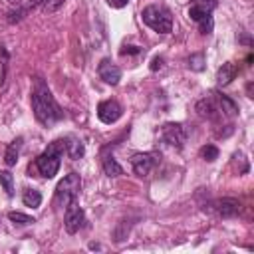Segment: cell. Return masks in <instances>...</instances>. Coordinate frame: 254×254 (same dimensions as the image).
<instances>
[{
  "label": "cell",
  "instance_id": "obj_19",
  "mask_svg": "<svg viewBox=\"0 0 254 254\" xmlns=\"http://www.w3.org/2000/svg\"><path fill=\"white\" fill-rule=\"evenodd\" d=\"M22 202L24 206H30V208H38L42 204V192L36 190V189H26L22 192Z\"/></svg>",
  "mask_w": 254,
  "mask_h": 254
},
{
  "label": "cell",
  "instance_id": "obj_2",
  "mask_svg": "<svg viewBox=\"0 0 254 254\" xmlns=\"http://www.w3.org/2000/svg\"><path fill=\"white\" fill-rule=\"evenodd\" d=\"M65 151V143L64 139H56L48 145V149L38 155L36 159V169L40 171V175L44 179H54L60 171V165H62V155Z\"/></svg>",
  "mask_w": 254,
  "mask_h": 254
},
{
  "label": "cell",
  "instance_id": "obj_16",
  "mask_svg": "<svg viewBox=\"0 0 254 254\" xmlns=\"http://www.w3.org/2000/svg\"><path fill=\"white\" fill-rule=\"evenodd\" d=\"M101 165H103V173H105L109 179H115V177L123 175V167L115 161V157H113V155H103Z\"/></svg>",
  "mask_w": 254,
  "mask_h": 254
},
{
  "label": "cell",
  "instance_id": "obj_15",
  "mask_svg": "<svg viewBox=\"0 0 254 254\" xmlns=\"http://www.w3.org/2000/svg\"><path fill=\"white\" fill-rule=\"evenodd\" d=\"M214 95H216V103H218L222 115H230V117H232V115L238 113V105H236V101H234L232 97H228V95H224V93H220V91H216Z\"/></svg>",
  "mask_w": 254,
  "mask_h": 254
},
{
  "label": "cell",
  "instance_id": "obj_20",
  "mask_svg": "<svg viewBox=\"0 0 254 254\" xmlns=\"http://www.w3.org/2000/svg\"><path fill=\"white\" fill-rule=\"evenodd\" d=\"M8 220H12V222H14V224H18V226H28V224H34V222H36V218H34V216H28V214L18 212V210L8 212Z\"/></svg>",
  "mask_w": 254,
  "mask_h": 254
},
{
  "label": "cell",
  "instance_id": "obj_10",
  "mask_svg": "<svg viewBox=\"0 0 254 254\" xmlns=\"http://www.w3.org/2000/svg\"><path fill=\"white\" fill-rule=\"evenodd\" d=\"M121 113H123V109H121V105H119L115 99H105V101H101V103L97 105V117H99V121L105 123V125L115 123V121L121 117Z\"/></svg>",
  "mask_w": 254,
  "mask_h": 254
},
{
  "label": "cell",
  "instance_id": "obj_18",
  "mask_svg": "<svg viewBox=\"0 0 254 254\" xmlns=\"http://www.w3.org/2000/svg\"><path fill=\"white\" fill-rule=\"evenodd\" d=\"M22 137H16L10 145H8V149H6V155H4V163L8 165V167H14L16 165V161H18V155H20V149H22Z\"/></svg>",
  "mask_w": 254,
  "mask_h": 254
},
{
  "label": "cell",
  "instance_id": "obj_6",
  "mask_svg": "<svg viewBox=\"0 0 254 254\" xmlns=\"http://www.w3.org/2000/svg\"><path fill=\"white\" fill-rule=\"evenodd\" d=\"M85 222V212L83 208L77 204V200L69 202L65 206V214H64V226H65V232L67 234H75Z\"/></svg>",
  "mask_w": 254,
  "mask_h": 254
},
{
  "label": "cell",
  "instance_id": "obj_23",
  "mask_svg": "<svg viewBox=\"0 0 254 254\" xmlns=\"http://www.w3.org/2000/svg\"><path fill=\"white\" fill-rule=\"evenodd\" d=\"M189 67L194 71H202L204 69V54H192L189 58Z\"/></svg>",
  "mask_w": 254,
  "mask_h": 254
},
{
  "label": "cell",
  "instance_id": "obj_14",
  "mask_svg": "<svg viewBox=\"0 0 254 254\" xmlns=\"http://www.w3.org/2000/svg\"><path fill=\"white\" fill-rule=\"evenodd\" d=\"M64 143H65V153L69 155V159L77 161V159H81L85 155V147L77 137H73V135L64 137Z\"/></svg>",
  "mask_w": 254,
  "mask_h": 254
},
{
  "label": "cell",
  "instance_id": "obj_17",
  "mask_svg": "<svg viewBox=\"0 0 254 254\" xmlns=\"http://www.w3.org/2000/svg\"><path fill=\"white\" fill-rule=\"evenodd\" d=\"M44 2H46V0H30L28 4H24V6H20L18 10L10 12V14H8V22H10V24H14V22H20V20H22V18H24V16L30 12V10L38 8V6H40V4H44Z\"/></svg>",
  "mask_w": 254,
  "mask_h": 254
},
{
  "label": "cell",
  "instance_id": "obj_11",
  "mask_svg": "<svg viewBox=\"0 0 254 254\" xmlns=\"http://www.w3.org/2000/svg\"><path fill=\"white\" fill-rule=\"evenodd\" d=\"M97 73H99V77H101L105 83H109V85H117L119 79H121V69H119V65H117L111 58H103V60L99 62Z\"/></svg>",
  "mask_w": 254,
  "mask_h": 254
},
{
  "label": "cell",
  "instance_id": "obj_24",
  "mask_svg": "<svg viewBox=\"0 0 254 254\" xmlns=\"http://www.w3.org/2000/svg\"><path fill=\"white\" fill-rule=\"evenodd\" d=\"M64 2H65V0H46V2H44V12L52 14V12L60 10V6H62Z\"/></svg>",
  "mask_w": 254,
  "mask_h": 254
},
{
  "label": "cell",
  "instance_id": "obj_3",
  "mask_svg": "<svg viewBox=\"0 0 254 254\" xmlns=\"http://www.w3.org/2000/svg\"><path fill=\"white\" fill-rule=\"evenodd\" d=\"M141 18L157 34H171V30H173V16L165 6L149 4V6L143 8Z\"/></svg>",
  "mask_w": 254,
  "mask_h": 254
},
{
  "label": "cell",
  "instance_id": "obj_13",
  "mask_svg": "<svg viewBox=\"0 0 254 254\" xmlns=\"http://www.w3.org/2000/svg\"><path fill=\"white\" fill-rule=\"evenodd\" d=\"M236 75H238V65H236L234 62H224V64L218 67V71H216V83H218L220 87H224V85H228Z\"/></svg>",
  "mask_w": 254,
  "mask_h": 254
},
{
  "label": "cell",
  "instance_id": "obj_27",
  "mask_svg": "<svg viewBox=\"0 0 254 254\" xmlns=\"http://www.w3.org/2000/svg\"><path fill=\"white\" fill-rule=\"evenodd\" d=\"M127 2H129V0H107V4H109L111 8H123V6H127Z\"/></svg>",
  "mask_w": 254,
  "mask_h": 254
},
{
  "label": "cell",
  "instance_id": "obj_9",
  "mask_svg": "<svg viewBox=\"0 0 254 254\" xmlns=\"http://www.w3.org/2000/svg\"><path fill=\"white\" fill-rule=\"evenodd\" d=\"M216 0H192V4L189 6V18L194 20L196 24L202 20L212 18V10L216 8Z\"/></svg>",
  "mask_w": 254,
  "mask_h": 254
},
{
  "label": "cell",
  "instance_id": "obj_8",
  "mask_svg": "<svg viewBox=\"0 0 254 254\" xmlns=\"http://www.w3.org/2000/svg\"><path fill=\"white\" fill-rule=\"evenodd\" d=\"M210 208L222 216V218H234L238 212H240V200L238 198H232V196H222V198H216L210 202Z\"/></svg>",
  "mask_w": 254,
  "mask_h": 254
},
{
  "label": "cell",
  "instance_id": "obj_21",
  "mask_svg": "<svg viewBox=\"0 0 254 254\" xmlns=\"http://www.w3.org/2000/svg\"><path fill=\"white\" fill-rule=\"evenodd\" d=\"M0 185L4 187V190H6L8 196L14 194V177H12L10 171H0Z\"/></svg>",
  "mask_w": 254,
  "mask_h": 254
},
{
  "label": "cell",
  "instance_id": "obj_7",
  "mask_svg": "<svg viewBox=\"0 0 254 254\" xmlns=\"http://www.w3.org/2000/svg\"><path fill=\"white\" fill-rule=\"evenodd\" d=\"M161 137L169 147L183 149V145L187 141V131H185L183 123H165L161 129Z\"/></svg>",
  "mask_w": 254,
  "mask_h": 254
},
{
  "label": "cell",
  "instance_id": "obj_5",
  "mask_svg": "<svg viewBox=\"0 0 254 254\" xmlns=\"http://www.w3.org/2000/svg\"><path fill=\"white\" fill-rule=\"evenodd\" d=\"M161 155L157 151H147V153H135L131 157V169L137 177H149V173L155 169L159 163Z\"/></svg>",
  "mask_w": 254,
  "mask_h": 254
},
{
  "label": "cell",
  "instance_id": "obj_22",
  "mask_svg": "<svg viewBox=\"0 0 254 254\" xmlns=\"http://www.w3.org/2000/svg\"><path fill=\"white\" fill-rule=\"evenodd\" d=\"M200 157H202L204 161H208V163L216 161V159H218V147H214V145H204V147L200 149Z\"/></svg>",
  "mask_w": 254,
  "mask_h": 254
},
{
  "label": "cell",
  "instance_id": "obj_28",
  "mask_svg": "<svg viewBox=\"0 0 254 254\" xmlns=\"http://www.w3.org/2000/svg\"><path fill=\"white\" fill-rule=\"evenodd\" d=\"M8 2H10V4H16V6L20 4V0H8Z\"/></svg>",
  "mask_w": 254,
  "mask_h": 254
},
{
  "label": "cell",
  "instance_id": "obj_12",
  "mask_svg": "<svg viewBox=\"0 0 254 254\" xmlns=\"http://www.w3.org/2000/svg\"><path fill=\"white\" fill-rule=\"evenodd\" d=\"M196 113H198L200 117H204V119H216L218 115H222V113H220V107H218V103H216L214 97H204V99H200V101L196 103Z\"/></svg>",
  "mask_w": 254,
  "mask_h": 254
},
{
  "label": "cell",
  "instance_id": "obj_1",
  "mask_svg": "<svg viewBox=\"0 0 254 254\" xmlns=\"http://www.w3.org/2000/svg\"><path fill=\"white\" fill-rule=\"evenodd\" d=\"M32 111H34V117L46 127L58 123L64 117L62 107L58 105V101L54 99L50 87L42 79L36 81V87L32 91Z\"/></svg>",
  "mask_w": 254,
  "mask_h": 254
},
{
  "label": "cell",
  "instance_id": "obj_26",
  "mask_svg": "<svg viewBox=\"0 0 254 254\" xmlns=\"http://www.w3.org/2000/svg\"><path fill=\"white\" fill-rule=\"evenodd\" d=\"M163 58L161 56H157V58H153V62H151V71H157V69H161L163 67Z\"/></svg>",
  "mask_w": 254,
  "mask_h": 254
},
{
  "label": "cell",
  "instance_id": "obj_25",
  "mask_svg": "<svg viewBox=\"0 0 254 254\" xmlns=\"http://www.w3.org/2000/svg\"><path fill=\"white\" fill-rule=\"evenodd\" d=\"M141 52H143V48H139V46H123L119 50L121 56H139Z\"/></svg>",
  "mask_w": 254,
  "mask_h": 254
},
{
  "label": "cell",
  "instance_id": "obj_4",
  "mask_svg": "<svg viewBox=\"0 0 254 254\" xmlns=\"http://www.w3.org/2000/svg\"><path fill=\"white\" fill-rule=\"evenodd\" d=\"M81 190V177L77 173H69L65 175L58 187H56V194H54V200L60 208H65L69 202L77 200V194Z\"/></svg>",
  "mask_w": 254,
  "mask_h": 254
}]
</instances>
